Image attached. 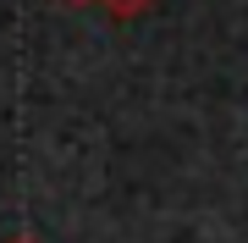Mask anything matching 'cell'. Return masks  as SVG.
Segmentation results:
<instances>
[{
	"mask_svg": "<svg viewBox=\"0 0 248 243\" xmlns=\"http://www.w3.org/2000/svg\"><path fill=\"white\" fill-rule=\"evenodd\" d=\"M99 6H105L110 17H122V22H127V17H143V11L155 6V0H99Z\"/></svg>",
	"mask_w": 248,
	"mask_h": 243,
	"instance_id": "6da1fadb",
	"label": "cell"
},
{
	"mask_svg": "<svg viewBox=\"0 0 248 243\" xmlns=\"http://www.w3.org/2000/svg\"><path fill=\"white\" fill-rule=\"evenodd\" d=\"M72 6H99V0H72Z\"/></svg>",
	"mask_w": 248,
	"mask_h": 243,
	"instance_id": "7a4b0ae2",
	"label": "cell"
},
{
	"mask_svg": "<svg viewBox=\"0 0 248 243\" xmlns=\"http://www.w3.org/2000/svg\"><path fill=\"white\" fill-rule=\"evenodd\" d=\"M17 243H28V238H17Z\"/></svg>",
	"mask_w": 248,
	"mask_h": 243,
	"instance_id": "3957f363",
	"label": "cell"
}]
</instances>
